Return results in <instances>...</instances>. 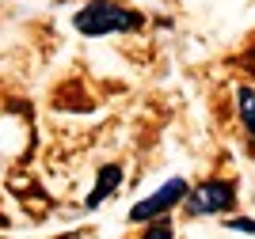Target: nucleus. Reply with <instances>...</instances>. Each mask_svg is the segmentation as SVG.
Listing matches in <instances>:
<instances>
[{"label":"nucleus","mask_w":255,"mask_h":239,"mask_svg":"<svg viewBox=\"0 0 255 239\" xmlns=\"http://www.w3.org/2000/svg\"><path fill=\"white\" fill-rule=\"evenodd\" d=\"M73 27L84 38H103V34H118V31H137L141 15L129 11L126 4H118V0H88L73 15Z\"/></svg>","instance_id":"f257e3e1"},{"label":"nucleus","mask_w":255,"mask_h":239,"mask_svg":"<svg viewBox=\"0 0 255 239\" xmlns=\"http://www.w3.org/2000/svg\"><path fill=\"white\" fill-rule=\"evenodd\" d=\"M236 194L229 182L221 178H213V182H202V186L187 190V213L191 217H206V213H225V209H233Z\"/></svg>","instance_id":"f03ea898"},{"label":"nucleus","mask_w":255,"mask_h":239,"mask_svg":"<svg viewBox=\"0 0 255 239\" xmlns=\"http://www.w3.org/2000/svg\"><path fill=\"white\" fill-rule=\"evenodd\" d=\"M187 182L183 178H171V182H164V186L152 194V198H145V201H137V205L129 209V220L133 224H145V220H152V217H160V213H168L171 205H179L183 198H187Z\"/></svg>","instance_id":"7ed1b4c3"},{"label":"nucleus","mask_w":255,"mask_h":239,"mask_svg":"<svg viewBox=\"0 0 255 239\" xmlns=\"http://www.w3.org/2000/svg\"><path fill=\"white\" fill-rule=\"evenodd\" d=\"M118 186H122V163H103V167H99V175H96V190L88 194V209L103 205Z\"/></svg>","instance_id":"20e7f679"},{"label":"nucleus","mask_w":255,"mask_h":239,"mask_svg":"<svg viewBox=\"0 0 255 239\" xmlns=\"http://www.w3.org/2000/svg\"><path fill=\"white\" fill-rule=\"evenodd\" d=\"M236 110H240V122H244V129L255 137V87H252V83L236 87Z\"/></svg>","instance_id":"39448f33"},{"label":"nucleus","mask_w":255,"mask_h":239,"mask_svg":"<svg viewBox=\"0 0 255 239\" xmlns=\"http://www.w3.org/2000/svg\"><path fill=\"white\" fill-rule=\"evenodd\" d=\"M145 239H171V228H168V224H160V228L145 232Z\"/></svg>","instance_id":"423d86ee"}]
</instances>
